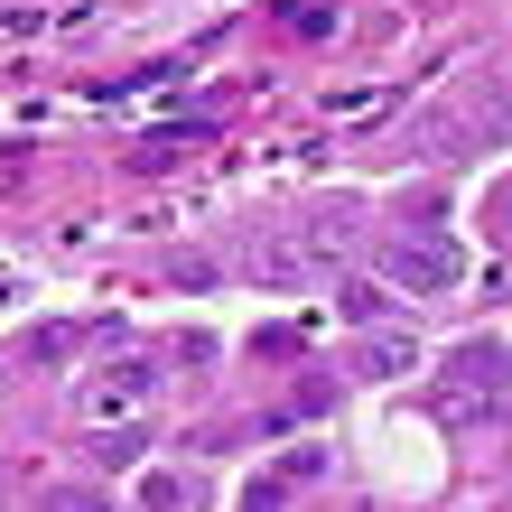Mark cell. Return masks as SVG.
I'll use <instances>...</instances> for the list:
<instances>
[{
	"label": "cell",
	"mask_w": 512,
	"mask_h": 512,
	"mask_svg": "<svg viewBox=\"0 0 512 512\" xmlns=\"http://www.w3.org/2000/svg\"><path fill=\"white\" fill-rule=\"evenodd\" d=\"M196 140H205V122H177V131H149V149H131V168H168V159H187Z\"/></svg>",
	"instance_id": "obj_8"
},
{
	"label": "cell",
	"mask_w": 512,
	"mask_h": 512,
	"mask_svg": "<svg viewBox=\"0 0 512 512\" xmlns=\"http://www.w3.org/2000/svg\"><path fill=\"white\" fill-rule=\"evenodd\" d=\"M494 140H512V94H503V84L457 94V103L429 122V149H494Z\"/></svg>",
	"instance_id": "obj_4"
},
{
	"label": "cell",
	"mask_w": 512,
	"mask_h": 512,
	"mask_svg": "<svg viewBox=\"0 0 512 512\" xmlns=\"http://www.w3.org/2000/svg\"><path fill=\"white\" fill-rule=\"evenodd\" d=\"M438 419L447 429H503L512 419V354L503 345H466L438 373Z\"/></svg>",
	"instance_id": "obj_2"
},
{
	"label": "cell",
	"mask_w": 512,
	"mask_h": 512,
	"mask_svg": "<svg viewBox=\"0 0 512 512\" xmlns=\"http://www.w3.org/2000/svg\"><path fill=\"white\" fill-rule=\"evenodd\" d=\"M354 243H364V224H354V205L336 196V205H308V215L280 224V233H261L243 261H252V280H270V289H308V280H326Z\"/></svg>",
	"instance_id": "obj_1"
},
{
	"label": "cell",
	"mask_w": 512,
	"mask_h": 512,
	"mask_svg": "<svg viewBox=\"0 0 512 512\" xmlns=\"http://www.w3.org/2000/svg\"><path fill=\"white\" fill-rule=\"evenodd\" d=\"M47 512H103V494H84V485H56V494H47Z\"/></svg>",
	"instance_id": "obj_10"
},
{
	"label": "cell",
	"mask_w": 512,
	"mask_h": 512,
	"mask_svg": "<svg viewBox=\"0 0 512 512\" xmlns=\"http://www.w3.org/2000/svg\"><path fill=\"white\" fill-rule=\"evenodd\" d=\"M317 475H326V447L308 438V447H289V457H280V466H270V475H261V485L243 494V512H280V503H289L298 485H317Z\"/></svg>",
	"instance_id": "obj_6"
},
{
	"label": "cell",
	"mask_w": 512,
	"mask_h": 512,
	"mask_svg": "<svg viewBox=\"0 0 512 512\" xmlns=\"http://www.w3.org/2000/svg\"><path fill=\"white\" fill-rule=\"evenodd\" d=\"M196 494H187V475H149V512H187Z\"/></svg>",
	"instance_id": "obj_9"
},
{
	"label": "cell",
	"mask_w": 512,
	"mask_h": 512,
	"mask_svg": "<svg viewBox=\"0 0 512 512\" xmlns=\"http://www.w3.org/2000/svg\"><path fill=\"white\" fill-rule=\"evenodd\" d=\"M382 280H391V289H419V298H447V289L466 280V252L447 243V233H419V224H401V233L382 243Z\"/></svg>",
	"instance_id": "obj_3"
},
{
	"label": "cell",
	"mask_w": 512,
	"mask_h": 512,
	"mask_svg": "<svg viewBox=\"0 0 512 512\" xmlns=\"http://www.w3.org/2000/svg\"><path fill=\"white\" fill-rule=\"evenodd\" d=\"M149 391H159V364H149V354H122L112 373L84 382V419H94V429H103V419H131Z\"/></svg>",
	"instance_id": "obj_5"
},
{
	"label": "cell",
	"mask_w": 512,
	"mask_h": 512,
	"mask_svg": "<svg viewBox=\"0 0 512 512\" xmlns=\"http://www.w3.org/2000/svg\"><path fill=\"white\" fill-rule=\"evenodd\" d=\"M401 364H419V345H410V336H364V345H354V373H373V382H391Z\"/></svg>",
	"instance_id": "obj_7"
}]
</instances>
